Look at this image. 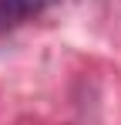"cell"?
<instances>
[{
	"label": "cell",
	"instance_id": "1",
	"mask_svg": "<svg viewBox=\"0 0 121 125\" xmlns=\"http://www.w3.org/2000/svg\"><path fill=\"white\" fill-rule=\"evenodd\" d=\"M54 0H0V31L17 27V24L37 17L40 10H47Z\"/></svg>",
	"mask_w": 121,
	"mask_h": 125
}]
</instances>
